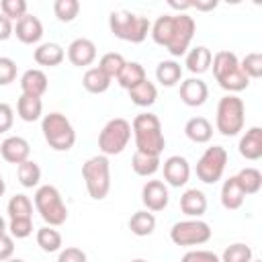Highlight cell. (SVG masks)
<instances>
[{"label":"cell","mask_w":262,"mask_h":262,"mask_svg":"<svg viewBox=\"0 0 262 262\" xmlns=\"http://www.w3.org/2000/svg\"><path fill=\"white\" fill-rule=\"evenodd\" d=\"M16 115L18 119H23L25 123H35L41 119L43 115V100L35 98V96H27L20 94L16 100Z\"/></svg>","instance_id":"cell-24"},{"label":"cell","mask_w":262,"mask_h":262,"mask_svg":"<svg viewBox=\"0 0 262 262\" xmlns=\"http://www.w3.org/2000/svg\"><path fill=\"white\" fill-rule=\"evenodd\" d=\"M235 180H237V184L242 186V190H244L246 196H248V194H256V192H260V188H262V174H260L258 168H252V166L242 168V170L235 174Z\"/></svg>","instance_id":"cell-33"},{"label":"cell","mask_w":262,"mask_h":262,"mask_svg":"<svg viewBox=\"0 0 262 262\" xmlns=\"http://www.w3.org/2000/svg\"><path fill=\"white\" fill-rule=\"evenodd\" d=\"M131 133L135 139V151L147 156H162L166 147V137L162 131V123L154 113H139L131 121Z\"/></svg>","instance_id":"cell-2"},{"label":"cell","mask_w":262,"mask_h":262,"mask_svg":"<svg viewBox=\"0 0 262 262\" xmlns=\"http://www.w3.org/2000/svg\"><path fill=\"white\" fill-rule=\"evenodd\" d=\"M190 8H196V10H213V8H217V0H209V2H190Z\"/></svg>","instance_id":"cell-48"},{"label":"cell","mask_w":262,"mask_h":262,"mask_svg":"<svg viewBox=\"0 0 262 262\" xmlns=\"http://www.w3.org/2000/svg\"><path fill=\"white\" fill-rule=\"evenodd\" d=\"M227 166V149L223 145H211L196 162V176L205 184H215L223 178Z\"/></svg>","instance_id":"cell-11"},{"label":"cell","mask_w":262,"mask_h":262,"mask_svg":"<svg viewBox=\"0 0 262 262\" xmlns=\"http://www.w3.org/2000/svg\"><path fill=\"white\" fill-rule=\"evenodd\" d=\"M252 262H260V260H252Z\"/></svg>","instance_id":"cell-53"},{"label":"cell","mask_w":262,"mask_h":262,"mask_svg":"<svg viewBox=\"0 0 262 262\" xmlns=\"http://www.w3.org/2000/svg\"><path fill=\"white\" fill-rule=\"evenodd\" d=\"M6 231H8V223H6V221H4V217L0 215V235H2V233H6Z\"/></svg>","instance_id":"cell-49"},{"label":"cell","mask_w":262,"mask_h":262,"mask_svg":"<svg viewBox=\"0 0 262 262\" xmlns=\"http://www.w3.org/2000/svg\"><path fill=\"white\" fill-rule=\"evenodd\" d=\"M141 203L147 211L158 213L164 211L170 203V192H168V184L162 180H147L141 188Z\"/></svg>","instance_id":"cell-12"},{"label":"cell","mask_w":262,"mask_h":262,"mask_svg":"<svg viewBox=\"0 0 262 262\" xmlns=\"http://www.w3.org/2000/svg\"><path fill=\"white\" fill-rule=\"evenodd\" d=\"M156 80L166 86V88H172L176 86L180 80H182V66L174 59H164L158 63L156 68Z\"/></svg>","instance_id":"cell-27"},{"label":"cell","mask_w":262,"mask_h":262,"mask_svg":"<svg viewBox=\"0 0 262 262\" xmlns=\"http://www.w3.org/2000/svg\"><path fill=\"white\" fill-rule=\"evenodd\" d=\"M127 92H129L131 102H133L135 106H141V108L151 106V104L156 102V98H158V88H156V84H154V82H149V80L139 82L137 86L129 88Z\"/></svg>","instance_id":"cell-26"},{"label":"cell","mask_w":262,"mask_h":262,"mask_svg":"<svg viewBox=\"0 0 262 262\" xmlns=\"http://www.w3.org/2000/svg\"><path fill=\"white\" fill-rule=\"evenodd\" d=\"M27 2L25 0H0V12L10 18L12 23L20 20L25 14H27Z\"/></svg>","instance_id":"cell-40"},{"label":"cell","mask_w":262,"mask_h":262,"mask_svg":"<svg viewBox=\"0 0 262 262\" xmlns=\"http://www.w3.org/2000/svg\"><path fill=\"white\" fill-rule=\"evenodd\" d=\"M207 98H209V86L199 76L180 82V100L186 106H203Z\"/></svg>","instance_id":"cell-15"},{"label":"cell","mask_w":262,"mask_h":262,"mask_svg":"<svg viewBox=\"0 0 262 262\" xmlns=\"http://www.w3.org/2000/svg\"><path fill=\"white\" fill-rule=\"evenodd\" d=\"M211 235H213V229L203 219H184V221H176L170 227V239L182 248L203 246L211 239Z\"/></svg>","instance_id":"cell-10"},{"label":"cell","mask_w":262,"mask_h":262,"mask_svg":"<svg viewBox=\"0 0 262 262\" xmlns=\"http://www.w3.org/2000/svg\"><path fill=\"white\" fill-rule=\"evenodd\" d=\"M162 170H164V182L174 186V188L184 186L188 182V178H190V164L182 156H170L164 162Z\"/></svg>","instance_id":"cell-13"},{"label":"cell","mask_w":262,"mask_h":262,"mask_svg":"<svg viewBox=\"0 0 262 262\" xmlns=\"http://www.w3.org/2000/svg\"><path fill=\"white\" fill-rule=\"evenodd\" d=\"M129 141H131V123L121 117L111 119L98 133V149L106 158L121 154L129 145Z\"/></svg>","instance_id":"cell-9"},{"label":"cell","mask_w":262,"mask_h":262,"mask_svg":"<svg viewBox=\"0 0 262 262\" xmlns=\"http://www.w3.org/2000/svg\"><path fill=\"white\" fill-rule=\"evenodd\" d=\"M35 209L41 215V219L51 225V227H59L68 221V207L59 194V190L53 184H43L35 190L33 196Z\"/></svg>","instance_id":"cell-7"},{"label":"cell","mask_w":262,"mask_h":262,"mask_svg":"<svg viewBox=\"0 0 262 262\" xmlns=\"http://www.w3.org/2000/svg\"><path fill=\"white\" fill-rule=\"evenodd\" d=\"M18 84H20L23 94L41 98V96L47 92L49 80H47V76H45L43 70H39V68H31V70H27V72L20 76V82H18Z\"/></svg>","instance_id":"cell-18"},{"label":"cell","mask_w":262,"mask_h":262,"mask_svg":"<svg viewBox=\"0 0 262 262\" xmlns=\"http://www.w3.org/2000/svg\"><path fill=\"white\" fill-rule=\"evenodd\" d=\"M6 213L10 219H33V201L27 194H14L6 205Z\"/></svg>","instance_id":"cell-34"},{"label":"cell","mask_w":262,"mask_h":262,"mask_svg":"<svg viewBox=\"0 0 262 262\" xmlns=\"http://www.w3.org/2000/svg\"><path fill=\"white\" fill-rule=\"evenodd\" d=\"M184 135L192 143H209L213 137V125L205 117H192L184 125Z\"/></svg>","instance_id":"cell-23"},{"label":"cell","mask_w":262,"mask_h":262,"mask_svg":"<svg viewBox=\"0 0 262 262\" xmlns=\"http://www.w3.org/2000/svg\"><path fill=\"white\" fill-rule=\"evenodd\" d=\"M221 262H252L254 260V254H252V248L242 244V242H235L231 246H227L219 258Z\"/></svg>","instance_id":"cell-37"},{"label":"cell","mask_w":262,"mask_h":262,"mask_svg":"<svg viewBox=\"0 0 262 262\" xmlns=\"http://www.w3.org/2000/svg\"><path fill=\"white\" fill-rule=\"evenodd\" d=\"M57 262H88L86 252L76 248V246H68L66 250H59Z\"/></svg>","instance_id":"cell-44"},{"label":"cell","mask_w":262,"mask_h":262,"mask_svg":"<svg viewBox=\"0 0 262 262\" xmlns=\"http://www.w3.org/2000/svg\"><path fill=\"white\" fill-rule=\"evenodd\" d=\"M180 262H221L219 256L211 250H190L182 256Z\"/></svg>","instance_id":"cell-43"},{"label":"cell","mask_w":262,"mask_h":262,"mask_svg":"<svg viewBox=\"0 0 262 262\" xmlns=\"http://www.w3.org/2000/svg\"><path fill=\"white\" fill-rule=\"evenodd\" d=\"M35 239H37V246H39L43 252H47V254L59 252V250H61V244H63L61 233H59L55 227H51V225L39 227L37 233H35Z\"/></svg>","instance_id":"cell-31"},{"label":"cell","mask_w":262,"mask_h":262,"mask_svg":"<svg viewBox=\"0 0 262 262\" xmlns=\"http://www.w3.org/2000/svg\"><path fill=\"white\" fill-rule=\"evenodd\" d=\"M0 156H2L4 162L18 166V164H23V162L29 160V156H31V145H29V141H27L25 137H20V135H10V137H6V139L0 143Z\"/></svg>","instance_id":"cell-16"},{"label":"cell","mask_w":262,"mask_h":262,"mask_svg":"<svg viewBox=\"0 0 262 262\" xmlns=\"http://www.w3.org/2000/svg\"><path fill=\"white\" fill-rule=\"evenodd\" d=\"M41 131L47 145L55 151H68L76 143V131L70 119L61 113H49L41 119Z\"/></svg>","instance_id":"cell-8"},{"label":"cell","mask_w":262,"mask_h":262,"mask_svg":"<svg viewBox=\"0 0 262 262\" xmlns=\"http://www.w3.org/2000/svg\"><path fill=\"white\" fill-rule=\"evenodd\" d=\"M239 156L250 160V162H256L262 158V129L260 127H250L242 139H239Z\"/></svg>","instance_id":"cell-20"},{"label":"cell","mask_w":262,"mask_h":262,"mask_svg":"<svg viewBox=\"0 0 262 262\" xmlns=\"http://www.w3.org/2000/svg\"><path fill=\"white\" fill-rule=\"evenodd\" d=\"M123 66H125V57H123L121 53L108 51V53H104V55L100 57V61H98V66H96V68H98L100 72H104L111 80H117V76L121 74Z\"/></svg>","instance_id":"cell-36"},{"label":"cell","mask_w":262,"mask_h":262,"mask_svg":"<svg viewBox=\"0 0 262 262\" xmlns=\"http://www.w3.org/2000/svg\"><path fill=\"white\" fill-rule=\"evenodd\" d=\"M80 12L78 0H55L53 2V14L61 23H72Z\"/></svg>","instance_id":"cell-38"},{"label":"cell","mask_w":262,"mask_h":262,"mask_svg":"<svg viewBox=\"0 0 262 262\" xmlns=\"http://www.w3.org/2000/svg\"><path fill=\"white\" fill-rule=\"evenodd\" d=\"M246 125V104L237 94H225L217 102L215 127L225 137H235Z\"/></svg>","instance_id":"cell-5"},{"label":"cell","mask_w":262,"mask_h":262,"mask_svg":"<svg viewBox=\"0 0 262 262\" xmlns=\"http://www.w3.org/2000/svg\"><path fill=\"white\" fill-rule=\"evenodd\" d=\"M111 78L104 74V72H100L96 66L94 68H88L86 72H84V76H82V86L90 92V94H102V92H106L108 90V86H111Z\"/></svg>","instance_id":"cell-30"},{"label":"cell","mask_w":262,"mask_h":262,"mask_svg":"<svg viewBox=\"0 0 262 262\" xmlns=\"http://www.w3.org/2000/svg\"><path fill=\"white\" fill-rule=\"evenodd\" d=\"M239 68H242V72H244L250 80H258V78L262 76V53H258V51L248 53V55L239 61Z\"/></svg>","instance_id":"cell-39"},{"label":"cell","mask_w":262,"mask_h":262,"mask_svg":"<svg viewBox=\"0 0 262 262\" xmlns=\"http://www.w3.org/2000/svg\"><path fill=\"white\" fill-rule=\"evenodd\" d=\"M14 256V237L8 233L0 235V262H6Z\"/></svg>","instance_id":"cell-46"},{"label":"cell","mask_w":262,"mask_h":262,"mask_svg":"<svg viewBox=\"0 0 262 262\" xmlns=\"http://www.w3.org/2000/svg\"><path fill=\"white\" fill-rule=\"evenodd\" d=\"M82 178H84L88 194L94 201L106 199V194L111 190V164H108V158L102 156V154L88 158L82 164Z\"/></svg>","instance_id":"cell-6"},{"label":"cell","mask_w":262,"mask_h":262,"mask_svg":"<svg viewBox=\"0 0 262 262\" xmlns=\"http://www.w3.org/2000/svg\"><path fill=\"white\" fill-rule=\"evenodd\" d=\"M4 190H6V182H4V178H2V174H0V196L4 194Z\"/></svg>","instance_id":"cell-50"},{"label":"cell","mask_w":262,"mask_h":262,"mask_svg":"<svg viewBox=\"0 0 262 262\" xmlns=\"http://www.w3.org/2000/svg\"><path fill=\"white\" fill-rule=\"evenodd\" d=\"M211 59H213L211 49L205 47V45H196V47H192L190 51H186L184 66H186V70H188L192 76H199V74H205V72L211 68Z\"/></svg>","instance_id":"cell-21"},{"label":"cell","mask_w":262,"mask_h":262,"mask_svg":"<svg viewBox=\"0 0 262 262\" xmlns=\"http://www.w3.org/2000/svg\"><path fill=\"white\" fill-rule=\"evenodd\" d=\"M16 178H18V182L25 188L39 186V180H41V168H39V164L33 162V160H27V162L18 164L16 166Z\"/></svg>","instance_id":"cell-35"},{"label":"cell","mask_w":262,"mask_h":262,"mask_svg":"<svg viewBox=\"0 0 262 262\" xmlns=\"http://www.w3.org/2000/svg\"><path fill=\"white\" fill-rule=\"evenodd\" d=\"M244 201H246V194H244L242 186L237 184L235 176H229L221 186V205L227 211H235L244 205Z\"/></svg>","instance_id":"cell-25"},{"label":"cell","mask_w":262,"mask_h":262,"mask_svg":"<svg viewBox=\"0 0 262 262\" xmlns=\"http://www.w3.org/2000/svg\"><path fill=\"white\" fill-rule=\"evenodd\" d=\"M129 262H147V260H143V258H133V260H129Z\"/></svg>","instance_id":"cell-52"},{"label":"cell","mask_w":262,"mask_h":262,"mask_svg":"<svg viewBox=\"0 0 262 262\" xmlns=\"http://www.w3.org/2000/svg\"><path fill=\"white\" fill-rule=\"evenodd\" d=\"M129 229L133 235L137 237H145V235H151L154 229H156V215L147 209H141V211H135L129 219Z\"/></svg>","instance_id":"cell-28"},{"label":"cell","mask_w":262,"mask_h":262,"mask_svg":"<svg viewBox=\"0 0 262 262\" xmlns=\"http://www.w3.org/2000/svg\"><path fill=\"white\" fill-rule=\"evenodd\" d=\"M33 57L39 66H45V68H55L63 61L66 57V51L59 43H53V41H47V43H41L37 45V49L33 51Z\"/></svg>","instance_id":"cell-22"},{"label":"cell","mask_w":262,"mask_h":262,"mask_svg":"<svg viewBox=\"0 0 262 262\" xmlns=\"http://www.w3.org/2000/svg\"><path fill=\"white\" fill-rule=\"evenodd\" d=\"M14 33V23L10 18H6L2 12H0V41H6L10 39Z\"/></svg>","instance_id":"cell-47"},{"label":"cell","mask_w":262,"mask_h":262,"mask_svg":"<svg viewBox=\"0 0 262 262\" xmlns=\"http://www.w3.org/2000/svg\"><path fill=\"white\" fill-rule=\"evenodd\" d=\"M194 31H196L194 18L186 12H182V14L158 16L149 29V35L156 45L168 49L170 55L180 57V55H186L190 41L194 37Z\"/></svg>","instance_id":"cell-1"},{"label":"cell","mask_w":262,"mask_h":262,"mask_svg":"<svg viewBox=\"0 0 262 262\" xmlns=\"http://www.w3.org/2000/svg\"><path fill=\"white\" fill-rule=\"evenodd\" d=\"M16 80V61L12 57L0 55V86H8Z\"/></svg>","instance_id":"cell-42"},{"label":"cell","mask_w":262,"mask_h":262,"mask_svg":"<svg viewBox=\"0 0 262 262\" xmlns=\"http://www.w3.org/2000/svg\"><path fill=\"white\" fill-rule=\"evenodd\" d=\"M6 262H25L23 258H10V260H6Z\"/></svg>","instance_id":"cell-51"},{"label":"cell","mask_w":262,"mask_h":262,"mask_svg":"<svg viewBox=\"0 0 262 262\" xmlns=\"http://www.w3.org/2000/svg\"><path fill=\"white\" fill-rule=\"evenodd\" d=\"M211 66H213V76L217 84L223 90H227V94H237L250 86V78L242 72L239 59L233 51H227V49L217 51L211 59Z\"/></svg>","instance_id":"cell-3"},{"label":"cell","mask_w":262,"mask_h":262,"mask_svg":"<svg viewBox=\"0 0 262 262\" xmlns=\"http://www.w3.org/2000/svg\"><path fill=\"white\" fill-rule=\"evenodd\" d=\"M160 166H162V162H160L158 156H147V154L135 151L133 158H131V168H133V172H135L137 176H143V178L154 176V174L160 170Z\"/></svg>","instance_id":"cell-32"},{"label":"cell","mask_w":262,"mask_h":262,"mask_svg":"<svg viewBox=\"0 0 262 262\" xmlns=\"http://www.w3.org/2000/svg\"><path fill=\"white\" fill-rule=\"evenodd\" d=\"M143 80H147V74H145V68H143L139 61H125L121 74L117 76L119 86L125 88V90L137 86V84L143 82Z\"/></svg>","instance_id":"cell-29"},{"label":"cell","mask_w":262,"mask_h":262,"mask_svg":"<svg viewBox=\"0 0 262 262\" xmlns=\"http://www.w3.org/2000/svg\"><path fill=\"white\" fill-rule=\"evenodd\" d=\"M108 29L121 41L141 43L149 35L151 23H149L147 16H141V14H135L131 10L121 8V10H113L111 12V16H108Z\"/></svg>","instance_id":"cell-4"},{"label":"cell","mask_w":262,"mask_h":262,"mask_svg":"<svg viewBox=\"0 0 262 262\" xmlns=\"http://www.w3.org/2000/svg\"><path fill=\"white\" fill-rule=\"evenodd\" d=\"M14 125V108L8 102H0V133L10 131Z\"/></svg>","instance_id":"cell-45"},{"label":"cell","mask_w":262,"mask_h":262,"mask_svg":"<svg viewBox=\"0 0 262 262\" xmlns=\"http://www.w3.org/2000/svg\"><path fill=\"white\" fill-rule=\"evenodd\" d=\"M68 59L76 68H88L96 59V45L86 37H78L68 45Z\"/></svg>","instance_id":"cell-14"},{"label":"cell","mask_w":262,"mask_h":262,"mask_svg":"<svg viewBox=\"0 0 262 262\" xmlns=\"http://www.w3.org/2000/svg\"><path fill=\"white\" fill-rule=\"evenodd\" d=\"M180 211L190 219H201L207 211V196L199 188H188L180 196Z\"/></svg>","instance_id":"cell-19"},{"label":"cell","mask_w":262,"mask_h":262,"mask_svg":"<svg viewBox=\"0 0 262 262\" xmlns=\"http://www.w3.org/2000/svg\"><path fill=\"white\" fill-rule=\"evenodd\" d=\"M16 39L25 45H33V43H39L41 37H43V23L35 16V14H25L20 20L14 23V33Z\"/></svg>","instance_id":"cell-17"},{"label":"cell","mask_w":262,"mask_h":262,"mask_svg":"<svg viewBox=\"0 0 262 262\" xmlns=\"http://www.w3.org/2000/svg\"><path fill=\"white\" fill-rule=\"evenodd\" d=\"M8 233L16 239H25L33 233V219H10Z\"/></svg>","instance_id":"cell-41"}]
</instances>
